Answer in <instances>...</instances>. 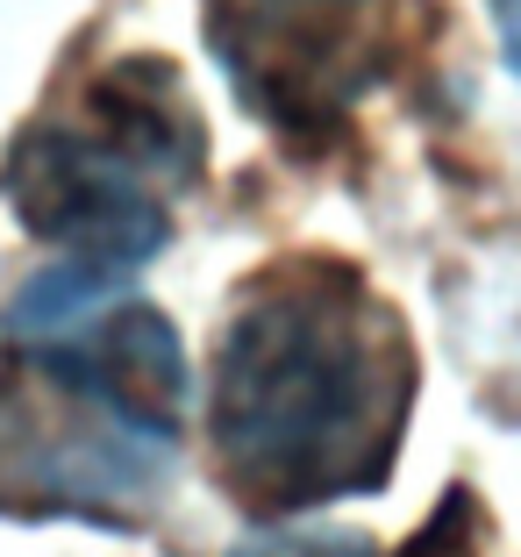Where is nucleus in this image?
I'll return each instance as SVG.
<instances>
[{
    "label": "nucleus",
    "mask_w": 521,
    "mask_h": 557,
    "mask_svg": "<svg viewBox=\"0 0 521 557\" xmlns=\"http://www.w3.org/2000/svg\"><path fill=\"white\" fill-rule=\"evenodd\" d=\"M414 408V336L358 264L300 250L236 286L214 350V465L250 515L379 493Z\"/></svg>",
    "instance_id": "obj_1"
},
{
    "label": "nucleus",
    "mask_w": 521,
    "mask_h": 557,
    "mask_svg": "<svg viewBox=\"0 0 521 557\" xmlns=\"http://www.w3.org/2000/svg\"><path fill=\"white\" fill-rule=\"evenodd\" d=\"M186 350L136 294L0 350V515L136 529L179 472Z\"/></svg>",
    "instance_id": "obj_2"
},
{
    "label": "nucleus",
    "mask_w": 521,
    "mask_h": 557,
    "mask_svg": "<svg viewBox=\"0 0 521 557\" xmlns=\"http://www.w3.org/2000/svg\"><path fill=\"white\" fill-rule=\"evenodd\" d=\"M208 136L164 58H122L72 108L29 122L0 158L22 230L72 264L129 272L172 236V194L200 180Z\"/></svg>",
    "instance_id": "obj_3"
},
{
    "label": "nucleus",
    "mask_w": 521,
    "mask_h": 557,
    "mask_svg": "<svg viewBox=\"0 0 521 557\" xmlns=\"http://www.w3.org/2000/svg\"><path fill=\"white\" fill-rule=\"evenodd\" d=\"M236 557H379V543L364 529H322V522H286V529H258L244 536Z\"/></svg>",
    "instance_id": "obj_4"
},
{
    "label": "nucleus",
    "mask_w": 521,
    "mask_h": 557,
    "mask_svg": "<svg viewBox=\"0 0 521 557\" xmlns=\"http://www.w3.org/2000/svg\"><path fill=\"white\" fill-rule=\"evenodd\" d=\"M264 15H343V8H358V0H258Z\"/></svg>",
    "instance_id": "obj_5"
}]
</instances>
